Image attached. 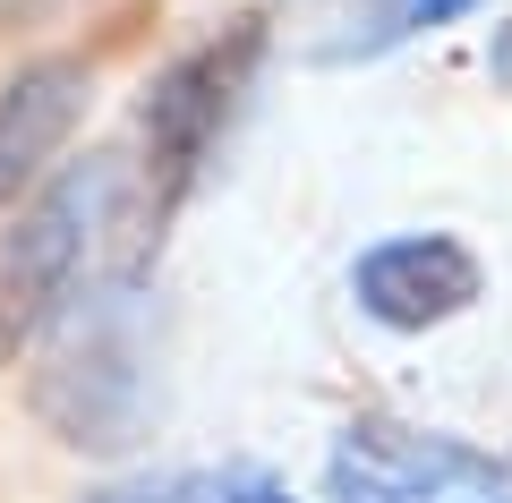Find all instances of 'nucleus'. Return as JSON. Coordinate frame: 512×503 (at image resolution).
<instances>
[{"instance_id":"f257e3e1","label":"nucleus","mask_w":512,"mask_h":503,"mask_svg":"<svg viewBox=\"0 0 512 503\" xmlns=\"http://www.w3.org/2000/svg\"><path fill=\"white\" fill-rule=\"evenodd\" d=\"M111 205H120V162L94 154L77 171H60L35 205H18V222L0 231V359H18L43 324L69 307L86 248L103 239Z\"/></svg>"},{"instance_id":"f03ea898","label":"nucleus","mask_w":512,"mask_h":503,"mask_svg":"<svg viewBox=\"0 0 512 503\" xmlns=\"http://www.w3.org/2000/svg\"><path fill=\"white\" fill-rule=\"evenodd\" d=\"M256 60H265V26L231 18L214 43H197L188 60H171V69L154 77L146 111H137V128H146V197H154V222L188 197V180H197L205 154L222 145V128H231V111H239V94H248Z\"/></svg>"},{"instance_id":"7ed1b4c3","label":"nucleus","mask_w":512,"mask_h":503,"mask_svg":"<svg viewBox=\"0 0 512 503\" xmlns=\"http://www.w3.org/2000/svg\"><path fill=\"white\" fill-rule=\"evenodd\" d=\"M35 410L60 427L77 452H120L146 418V367H137V333H128V290L94 299L77 333H60L52 367L35 376Z\"/></svg>"},{"instance_id":"20e7f679","label":"nucleus","mask_w":512,"mask_h":503,"mask_svg":"<svg viewBox=\"0 0 512 503\" xmlns=\"http://www.w3.org/2000/svg\"><path fill=\"white\" fill-rule=\"evenodd\" d=\"M333 503H512L504 469L453 435H419L393 418H359L333 452Z\"/></svg>"},{"instance_id":"39448f33","label":"nucleus","mask_w":512,"mask_h":503,"mask_svg":"<svg viewBox=\"0 0 512 503\" xmlns=\"http://www.w3.org/2000/svg\"><path fill=\"white\" fill-rule=\"evenodd\" d=\"M350 290H359V307L376 324H393V333H427V324L478 307L487 273H478V256L461 248V239L427 231V239H384V248H367L359 273H350Z\"/></svg>"},{"instance_id":"423d86ee","label":"nucleus","mask_w":512,"mask_h":503,"mask_svg":"<svg viewBox=\"0 0 512 503\" xmlns=\"http://www.w3.org/2000/svg\"><path fill=\"white\" fill-rule=\"evenodd\" d=\"M86 69L77 60H26L9 86H0V214L26 197L60 162V145L86 120Z\"/></svg>"},{"instance_id":"0eeeda50","label":"nucleus","mask_w":512,"mask_h":503,"mask_svg":"<svg viewBox=\"0 0 512 503\" xmlns=\"http://www.w3.org/2000/svg\"><path fill=\"white\" fill-rule=\"evenodd\" d=\"M461 9H478V0H384V18H376V35H367V52L419 35V26H444V18H461Z\"/></svg>"}]
</instances>
